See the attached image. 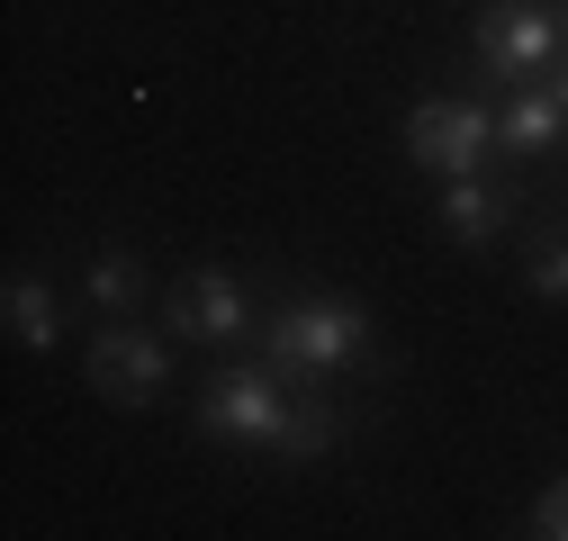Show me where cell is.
I'll return each instance as SVG.
<instances>
[{"label":"cell","mask_w":568,"mask_h":541,"mask_svg":"<svg viewBox=\"0 0 568 541\" xmlns=\"http://www.w3.org/2000/svg\"><path fill=\"white\" fill-rule=\"evenodd\" d=\"M262 353H271L280 379H343V370L371 361V307L334 298V289H307L262 325Z\"/></svg>","instance_id":"obj_1"},{"label":"cell","mask_w":568,"mask_h":541,"mask_svg":"<svg viewBox=\"0 0 568 541\" xmlns=\"http://www.w3.org/2000/svg\"><path fill=\"white\" fill-rule=\"evenodd\" d=\"M559 37H568L559 0H487V10H478V28H469L478 73H487V82H506V91L541 82V63L559 54Z\"/></svg>","instance_id":"obj_2"},{"label":"cell","mask_w":568,"mask_h":541,"mask_svg":"<svg viewBox=\"0 0 568 541\" xmlns=\"http://www.w3.org/2000/svg\"><path fill=\"white\" fill-rule=\"evenodd\" d=\"M280 425H290V388H280L271 361H235V370L207 379V397H199V433H207V442L280 451Z\"/></svg>","instance_id":"obj_3"},{"label":"cell","mask_w":568,"mask_h":541,"mask_svg":"<svg viewBox=\"0 0 568 541\" xmlns=\"http://www.w3.org/2000/svg\"><path fill=\"white\" fill-rule=\"evenodd\" d=\"M487 145H496V118L478 100H424L406 118V154H415V172H434V181L487 172Z\"/></svg>","instance_id":"obj_4"},{"label":"cell","mask_w":568,"mask_h":541,"mask_svg":"<svg viewBox=\"0 0 568 541\" xmlns=\"http://www.w3.org/2000/svg\"><path fill=\"white\" fill-rule=\"evenodd\" d=\"M91 388H100L109 406H154V397L172 388V344L145 334L135 316H109L100 344H91Z\"/></svg>","instance_id":"obj_5"},{"label":"cell","mask_w":568,"mask_h":541,"mask_svg":"<svg viewBox=\"0 0 568 541\" xmlns=\"http://www.w3.org/2000/svg\"><path fill=\"white\" fill-rule=\"evenodd\" d=\"M163 325L181 334V344H244V334H262L253 316V289L235 280V270H190V280L172 289Z\"/></svg>","instance_id":"obj_6"},{"label":"cell","mask_w":568,"mask_h":541,"mask_svg":"<svg viewBox=\"0 0 568 541\" xmlns=\"http://www.w3.org/2000/svg\"><path fill=\"white\" fill-rule=\"evenodd\" d=\"M434 217H443V235H452V244H469V253H478V244H496V235L515 226V190H506V181H487V172L443 181V208H434Z\"/></svg>","instance_id":"obj_7"},{"label":"cell","mask_w":568,"mask_h":541,"mask_svg":"<svg viewBox=\"0 0 568 541\" xmlns=\"http://www.w3.org/2000/svg\"><path fill=\"white\" fill-rule=\"evenodd\" d=\"M568 135V91L559 82H524L506 109H496V145L506 154H550Z\"/></svg>","instance_id":"obj_8"},{"label":"cell","mask_w":568,"mask_h":541,"mask_svg":"<svg viewBox=\"0 0 568 541\" xmlns=\"http://www.w3.org/2000/svg\"><path fill=\"white\" fill-rule=\"evenodd\" d=\"M0 316H10V344H19V353H54L63 325H73V307H63L54 280H37V270H19V280L0 289Z\"/></svg>","instance_id":"obj_9"},{"label":"cell","mask_w":568,"mask_h":541,"mask_svg":"<svg viewBox=\"0 0 568 541\" xmlns=\"http://www.w3.org/2000/svg\"><path fill=\"white\" fill-rule=\"evenodd\" d=\"M334 442H343V406L307 379V397H290V425H280V460H290V469H316Z\"/></svg>","instance_id":"obj_10"},{"label":"cell","mask_w":568,"mask_h":541,"mask_svg":"<svg viewBox=\"0 0 568 541\" xmlns=\"http://www.w3.org/2000/svg\"><path fill=\"white\" fill-rule=\"evenodd\" d=\"M91 307L135 316V307H145V262H135V253H100L91 262Z\"/></svg>","instance_id":"obj_11"},{"label":"cell","mask_w":568,"mask_h":541,"mask_svg":"<svg viewBox=\"0 0 568 541\" xmlns=\"http://www.w3.org/2000/svg\"><path fill=\"white\" fill-rule=\"evenodd\" d=\"M532 289H541V298H568V226L532 244Z\"/></svg>","instance_id":"obj_12"},{"label":"cell","mask_w":568,"mask_h":541,"mask_svg":"<svg viewBox=\"0 0 568 541\" xmlns=\"http://www.w3.org/2000/svg\"><path fill=\"white\" fill-rule=\"evenodd\" d=\"M524 532H532V541H568V479H550V488L532 497V514H524Z\"/></svg>","instance_id":"obj_13"},{"label":"cell","mask_w":568,"mask_h":541,"mask_svg":"<svg viewBox=\"0 0 568 541\" xmlns=\"http://www.w3.org/2000/svg\"><path fill=\"white\" fill-rule=\"evenodd\" d=\"M559 91H568V63H559Z\"/></svg>","instance_id":"obj_14"},{"label":"cell","mask_w":568,"mask_h":541,"mask_svg":"<svg viewBox=\"0 0 568 541\" xmlns=\"http://www.w3.org/2000/svg\"><path fill=\"white\" fill-rule=\"evenodd\" d=\"M559 19H568V0H559Z\"/></svg>","instance_id":"obj_15"}]
</instances>
